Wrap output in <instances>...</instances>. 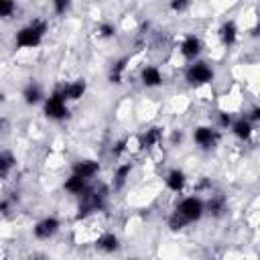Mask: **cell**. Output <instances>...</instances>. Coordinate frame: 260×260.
Here are the masks:
<instances>
[{
    "label": "cell",
    "instance_id": "24",
    "mask_svg": "<svg viewBox=\"0 0 260 260\" xmlns=\"http://www.w3.org/2000/svg\"><path fill=\"white\" fill-rule=\"evenodd\" d=\"M219 122H221V126H230V124H232V118H230L228 114H221V116H219Z\"/></svg>",
    "mask_w": 260,
    "mask_h": 260
},
{
    "label": "cell",
    "instance_id": "18",
    "mask_svg": "<svg viewBox=\"0 0 260 260\" xmlns=\"http://www.w3.org/2000/svg\"><path fill=\"white\" fill-rule=\"evenodd\" d=\"M130 171H132V165H130V162L120 165V167L116 169V175H114V183H116V187H122V185L126 183V179H128Z\"/></svg>",
    "mask_w": 260,
    "mask_h": 260
},
{
    "label": "cell",
    "instance_id": "1",
    "mask_svg": "<svg viewBox=\"0 0 260 260\" xmlns=\"http://www.w3.org/2000/svg\"><path fill=\"white\" fill-rule=\"evenodd\" d=\"M45 30H47V22L45 20H32V22H28L26 26H22L16 32V39H14L16 41V47H20V49H32V47H37L41 43Z\"/></svg>",
    "mask_w": 260,
    "mask_h": 260
},
{
    "label": "cell",
    "instance_id": "20",
    "mask_svg": "<svg viewBox=\"0 0 260 260\" xmlns=\"http://www.w3.org/2000/svg\"><path fill=\"white\" fill-rule=\"evenodd\" d=\"M124 69H126V59H122V61H118L114 67H112V73H110V79H112V83H120V79H122V73H124Z\"/></svg>",
    "mask_w": 260,
    "mask_h": 260
},
{
    "label": "cell",
    "instance_id": "10",
    "mask_svg": "<svg viewBox=\"0 0 260 260\" xmlns=\"http://www.w3.org/2000/svg\"><path fill=\"white\" fill-rule=\"evenodd\" d=\"M140 79H142V83H144L146 87H156V85L162 83V75H160V71H158L156 67H152V65H148V67L142 69Z\"/></svg>",
    "mask_w": 260,
    "mask_h": 260
},
{
    "label": "cell",
    "instance_id": "6",
    "mask_svg": "<svg viewBox=\"0 0 260 260\" xmlns=\"http://www.w3.org/2000/svg\"><path fill=\"white\" fill-rule=\"evenodd\" d=\"M57 230H59V219L57 217H45V219H41L37 225H35V236L39 238V240H49L51 236H55L57 234Z\"/></svg>",
    "mask_w": 260,
    "mask_h": 260
},
{
    "label": "cell",
    "instance_id": "11",
    "mask_svg": "<svg viewBox=\"0 0 260 260\" xmlns=\"http://www.w3.org/2000/svg\"><path fill=\"white\" fill-rule=\"evenodd\" d=\"M185 173L181 171V169H173L169 175H167V179H165V183H167V187L171 189V191H175V193H179L183 187H185Z\"/></svg>",
    "mask_w": 260,
    "mask_h": 260
},
{
    "label": "cell",
    "instance_id": "19",
    "mask_svg": "<svg viewBox=\"0 0 260 260\" xmlns=\"http://www.w3.org/2000/svg\"><path fill=\"white\" fill-rule=\"evenodd\" d=\"M14 165V158H12V154L8 152V150H4L2 154H0V173H2V177H6V173L10 171V167Z\"/></svg>",
    "mask_w": 260,
    "mask_h": 260
},
{
    "label": "cell",
    "instance_id": "8",
    "mask_svg": "<svg viewBox=\"0 0 260 260\" xmlns=\"http://www.w3.org/2000/svg\"><path fill=\"white\" fill-rule=\"evenodd\" d=\"M199 53H201V41H199L195 35L185 37L183 43H181V55H183L185 59H195Z\"/></svg>",
    "mask_w": 260,
    "mask_h": 260
},
{
    "label": "cell",
    "instance_id": "23",
    "mask_svg": "<svg viewBox=\"0 0 260 260\" xmlns=\"http://www.w3.org/2000/svg\"><path fill=\"white\" fill-rule=\"evenodd\" d=\"M67 6H69V2H55V10H57V12L67 10Z\"/></svg>",
    "mask_w": 260,
    "mask_h": 260
},
{
    "label": "cell",
    "instance_id": "5",
    "mask_svg": "<svg viewBox=\"0 0 260 260\" xmlns=\"http://www.w3.org/2000/svg\"><path fill=\"white\" fill-rule=\"evenodd\" d=\"M193 138H195V142H197L201 148H211V146L217 142L219 134H217V130H213V128H209V126H199V128H195Z\"/></svg>",
    "mask_w": 260,
    "mask_h": 260
},
{
    "label": "cell",
    "instance_id": "13",
    "mask_svg": "<svg viewBox=\"0 0 260 260\" xmlns=\"http://www.w3.org/2000/svg\"><path fill=\"white\" fill-rule=\"evenodd\" d=\"M160 138H162V130L160 128H148L140 136V146L142 148H152V146H156L160 142Z\"/></svg>",
    "mask_w": 260,
    "mask_h": 260
},
{
    "label": "cell",
    "instance_id": "7",
    "mask_svg": "<svg viewBox=\"0 0 260 260\" xmlns=\"http://www.w3.org/2000/svg\"><path fill=\"white\" fill-rule=\"evenodd\" d=\"M98 171H100V162H95V160H89V158H85V160H77L75 165H73V175H77V177H81V179H91L93 175H98Z\"/></svg>",
    "mask_w": 260,
    "mask_h": 260
},
{
    "label": "cell",
    "instance_id": "25",
    "mask_svg": "<svg viewBox=\"0 0 260 260\" xmlns=\"http://www.w3.org/2000/svg\"><path fill=\"white\" fill-rule=\"evenodd\" d=\"M185 6H187V2H173V4H171L173 10H183Z\"/></svg>",
    "mask_w": 260,
    "mask_h": 260
},
{
    "label": "cell",
    "instance_id": "9",
    "mask_svg": "<svg viewBox=\"0 0 260 260\" xmlns=\"http://www.w3.org/2000/svg\"><path fill=\"white\" fill-rule=\"evenodd\" d=\"M59 91H61V95L65 100H79L85 93V81L83 79H77L73 83H67V85L59 87Z\"/></svg>",
    "mask_w": 260,
    "mask_h": 260
},
{
    "label": "cell",
    "instance_id": "15",
    "mask_svg": "<svg viewBox=\"0 0 260 260\" xmlns=\"http://www.w3.org/2000/svg\"><path fill=\"white\" fill-rule=\"evenodd\" d=\"M219 37H221L223 45H234V41H236V37H238V28H236V24H234L232 20L223 22L221 28H219Z\"/></svg>",
    "mask_w": 260,
    "mask_h": 260
},
{
    "label": "cell",
    "instance_id": "3",
    "mask_svg": "<svg viewBox=\"0 0 260 260\" xmlns=\"http://www.w3.org/2000/svg\"><path fill=\"white\" fill-rule=\"evenodd\" d=\"M185 79L191 85H205V83H209L213 79V69L207 63H203V61H195L193 65L187 67Z\"/></svg>",
    "mask_w": 260,
    "mask_h": 260
},
{
    "label": "cell",
    "instance_id": "26",
    "mask_svg": "<svg viewBox=\"0 0 260 260\" xmlns=\"http://www.w3.org/2000/svg\"><path fill=\"white\" fill-rule=\"evenodd\" d=\"M250 118H252V120H256V122H260V108H254Z\"/></svg>",
    "mask_w": 260,
    "mask_h": 260
},
{
    "label": "cell",
    "instance_id": "27",
    "mask_svg": "<svg viewBox=\"0 0 260 260\" xmlns=\"http://www.w3.org/2000/svg\"><path fill=\"white\" fill-rule=\"evenodd\" d=\"M252 35H254V37H260V20H258V24H256V28L252 30Z\"/></svg>",
    "mask_w": 260,
    "mask_h": 260
},
{
    "label": "cell",
    "instance_id": "16",
    "mask_svg": "<svg viewBox=\"0 0 260 260\" xmlns=\"http://www.w3.org/2000/svg\"><path fill=\"white\" fill-rule=\"evenodd\" d=\"M232 132L238 136V138H242V140H246V138H250V134H252V126H250V122L248 120H236L234 124H232Z\"/></svg>",
    "mask_w": 260,
    "mask_h": 260
},
{
    "label": "cell",
    "instance_id": "12",
    "mask_svg": "<svg viewBox=\"0 0 260 260\" xmlns=\"http://www.w3.org/2000/svg\"><path fill=\"white\" fill-rule=\"evenodd\" d=\"M65 191H69L73 195H83V193H87V181L77 177V175H71L65 181Z\"/></svg>",
    "mask_w": 260,
    "mask_h": 260
},
{
    "label": "cell",
    "instance_id": "14",
    "mask_svg": "<svg viewBox=\"0 0 260 260\" xmlns=\"http://www.w3.org/2000/svg\"><path fill=\"white\" fill-rule=\"evenodd\" d=\"M95 246H98V250H102V252H116L118 250V246H120V242H118V238L114 236V234H104L98 242H95Z\"/></svg>",
    "mask_w": 260,
    "mask_h": 260
},
{
    "label": "cell",
    "instance_id": "17",
    "mask_svg": "<svg viewBox=\"0 0 260 260\" xmlns=\"http://www.w3.org/2000/svg\"><path fill=\"white\" fill-rule=\"evenodd\" d=\"M22 98H24V102H26L28 106L37 104V102L41 100V89H39V85H35V83L26 85V87H24V91H22Z\"/></svg>",
    "mask_w": 260,
    "mask_h": 260
},
{
    "label": "cell",
    "instance_id": "22",
    "mask_svg": "<svg viewBox=\"0 0 260 260\" xmlns=\"http://www.w3.org/2000/svg\"><path fill=\"white\" fill-rule=\"evenodd\" d=\"M116 32V28H114V24H110V22H104L102 26H100V35L102 37H112Z\"/></svg>",
    "mask_w": 260,
    "mask_h": 260
},
{
    "label": "cell",
    "instance_id": "2",
    "mask_svg": "<svg viewBox=\"0 0 260 260\" xmlns=\"http://www.w3.org/2000/svg\"><path fill=\"white\" fill-rule=\"evenodd\" d=\"M203 211H205V205L199 197H185V199H181V203L175 209V213H179L187 223L197 221L203 215Z\"/></svg>",
    "mask_w": 260,
    "mask_h": 260
},
{
    "label": "cell",
    "instance_id": "4",
    "mask_svg": "<svg viewBox=\"0 0 260 260\" xmlns=\"http://www.w3.org/2000/svg\"><path fill=\"white\" fill-rule=\"evenodd\" d=\"M67 100L61 95V91L57 89V91H53L49 98H47V102H45V114L51 118V120H61V118H65L67 116V104H65Z\"/></svg>",
    "mask_w": 260,
    "mask_h": 260
},
{
    "label": "cell",
    "instance_id": "21",
    "mask_svg": "<svg viewBox=\"0 0 260 260\" xmlns=\"http://www.w3.org/2000/svg\"><path fill=\"white\" fill-rule=\"evenodd\" d=\"M14 8H16L14 2H8V0L0 2V16H10V12H12Z\"/></svg>",
    "mask_w": 260,
    "mask_h": 260
}]
</instances>
